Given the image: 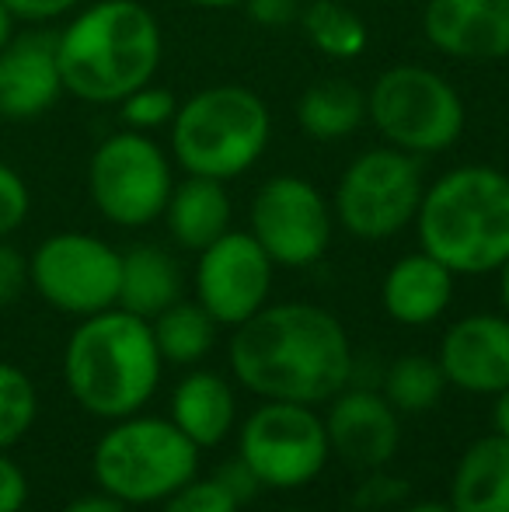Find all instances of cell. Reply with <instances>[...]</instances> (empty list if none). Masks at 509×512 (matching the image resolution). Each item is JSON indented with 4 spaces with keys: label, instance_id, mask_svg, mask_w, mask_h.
I'll return each instance as SVG.
<instances>
[{
    "label": "cell",
    "instance_id": "cell-1",
    "mask_svg": "<svg viewBox=\"0 0 509 512\" xmlns=\"http://www.w3.org/2000/svg\"><path fill=\"white\" fill-rule=\"evenodd\" d=\"M231 373L258 401L328 405L353 384V342L332 310L304 300L265 304L234 328Z\"/></svg>",
    "mask_w": 509,
    "mask_h": 512
},
{
    "label": "cell",
    "instance_id": "cell-2",
    "mask_svg": "<svg viewBox=\"0 0 509 512\" xmlns=\"http://www.w3.org/2000/svg\"><path fill=\"white\" fill-rule=\"evenodd\" d=\"M161 56V25L140 0H98L56 32L63 95L88 105H119L154 81Z\"/></svg>",
    "mask_w": 509,
    "mask_h": 512
},
{
    "label": "cell",
    "instance_id": "cell-3",
    "mask_svg": "<svg viewBox=\"0 0 509 512\" xmlns=\"http://www.w3.org/2000/svg\"><path fill=\"white\" fill-rule=\"evenodd\" d=\"M164 359L150 321L109 307L81 317L63 349V380L70 398L102 422L136 415L161 387Z\"/></svg>",
    "mask_w": 509,
    "mask_h": 512
},
{
    "label": "cell",
    "instance_id": "cell-4",
    "mask_svg": "<svg viewBox=\"0 0 509 512\" xmlns=\"http://www.w3.org/2000/svg\"><path fill=\"white\" fill-rule=\"evenodd\" d=\"M419 248L457 279L489 276L509 258V175L492 164H461L422 192Z\"/></svg>",
    "mask_w": 509,
    "mask_h": 512
},
{
    "label": "cell",
    "instance_id": "cell-5",
    "mask_svg": "<svg viewBox=\"0 0 509 512\" xmlns=\"http://www.w3.org/2000/svg\"><path fill=\"white\" fill-rule=\"evenodd\" d=\"M272 112L245 84H213L178 105L171 119V154L185 175L231 182L262 161Z\"/></svg>",
    "mask_w": 509,
    "mask_h": 512
},
{
    "label": "cell",
    "instance_id": "cell-6",
    "mask_svg": "<svg viewBox=\"0 0 509 512\" xmlns=\"http://www.w3.org/2000/svg\"><path fill=\"white\" fill-rule=\"evenodd\" d=\"M199 450L168 415L116 418L91 450V474L102 492L126 506H161L199 478Z\"/></svg>",
    "mask_w": 509,
    "mask_h": 512
},
{
    "label": "cell",
    "instance_id": "cell-7",
    "mask_svg": "<svg viewBox=\"0 0 509 512\" xmlns=\"http://www.w3.org/2000/svg\"><path fill=\"white\" fill-rule=\"evenodd\" d=\"M367 119L387 147L415 157L447 154L464 133V98L443 74L419 63L387 67L367 91Z\"/></svg>",
    "mask_w": 509,
    "mask_h": 512
},
{
    "label": "cell",
    "instance_id": "cell-8",
    "mask_svg": "<svg viewBox=\"0 0 509 512\" xmlns=\"http://www.w3.org/2000/svg\"><path fill=\"white\" fill-rule=\"evenodd\" d=\"M426 178L415 154L398 147L363 150L335 182L332 213L356 241H391L415 223Z\"/></svg>",
    "mask_w": 509,
    "mask_h": 512
},
{
    "label": "cell",
    "instance_id": "cell-9",
    "mask_svg": "<svg viewBox=\"0 0 509 512\" xmlns=\"http://www.w3.org/2000/svg\"><path fill=\"white\" fill-rule=\"evenodd\" d=\"M238 457L272 492H293L321 478L332 460L325 415L297 401H258L238 425Z\"/></svg>",
    "mask_w": 509,
    "mask_h": 512
},
{
    "label": "cell",
    "instance_id": "cell-10",
    "mask_svg": "<svg viewBox=\"0 0 509 512\" xmlns=\"http://www.w3.org/2000/svg\"><path fill=\"white\" fill-rule=\"evenodd\" d=\"M171 189H175V171L168 154L150 140V133L123 129L105 136L91 154V203L116 227L140 230L161 220Z\"/></svg>",
    "mask_w": 509,
    "mask_h": 512
},
{
    "label": "cell",
    "instance_id": "cell-11",
    "mask_svg": "<svg viewBox=\"0 0 509 512\" xmlns=\"http://www.w3.org/2000/svg\"><path fill=\"white\" fill-rule=\"evenodd\" d=\"M123 251L81 230L49 234L28 258V283L53 310L91 317L119 307Z\"/></svg>",
    "mask_w": 509,
    "mask_h": 512
},
{
    "label": "cell",
    "instance_id": "cell-12",
    "mask_svg": "<svg viewBox=\"0 0 509 512\" xmlns=\"http://www.w3.org/2000/svg\"><path fill=\"white\" fill-rule=\"evenodd\" d=\"M335 213L314 182L300 175H272L258 185L248 209V234L279 269H311L332 244Z\"/></svg>",
    "mask_w": 509,
    "mask_h": 512
},
{
    "label": "cell",
    "instance_id": "cell-13",
    "mask_svg": "<svg viewBox=\"0 0 509 512\" xmlns=\"http://www.w3.org/2000/svg\"><path fill=\"white\" fill-rule=\"evenodd\" d=\"M272 258L262 251L248 230H227L224 237L199 251L192 269V293L196 304L220 324L238 328L248 317L269 304L272 293Z\"/></svg>",
    "mask_w": 509,
    "mask_h": 512
},
{
    "label": "cell",
    "instance_id": "cell-14",
    "mask_svg": "<svg viewBox=\"0 0 509 512\" xmlns=\"http://www.w3.org/2000/svg\"><path fill=\"white\" fill-rule=\"evenodd\" d=\"M447 387L475 398H496L509 387V317L503 310L464 314L443 331L436 349Z\"/></svg>",
    "mask_w": 509,
    "mask_h": 512
},
{
    "label": "cell",
    "instance_id": "cell-15",
    "mask_svg": "<svg viewBox=\"0 0 509 512\" xmlns=\"http://www.w3.org/2000/svg\"><path fill=\"white\" fill-rule=\"evenodd\" d=\"M325 429L332 453L356 471H377L398 457L401 415L387 405L381 391L342 387L325 408Z\"/></svg>",
    "mask_w": 509,
    "mask_h": 512
},
{
    "label": "cell",
    "instance_id": "cell-16",
    "mask_svg": "<svg viewBox=\"0 0 509 512\" xmlns=\"http://www.w3.org/2000/svg\"><path fill=\"white\" fill-rule=\"evenodd\" d=\"M422 32L436 53L454 60H509V0H429Z\"/></svg>",
    "mask_w": 509,
    "mask_h": 512
},
{
    "label": "cell",
    "instance_id": "cell-17",
    "mask_svg": "<svg viewBox=\"0 0 509 512\" xmlns=\"http://www.w3.org/2000/svg\"><path fill=\"white\" fill-rule=\"evenodd\" d=\"M63 95L56 32H14L0 49V119L35 122Z\"/></svg>",
    "mask_w": 509,
    "mask_h": 512
},
{
    "label": "cell",
    "instance_id": "cell-18",
    "mask_svg": "<svg viewBox=\"0 0 509 512\" xmlns=\"http://www.w3.org/2000/svg\"><path fill=\"white\" fill-rule=\"evenodd\" d=\"M454 286L457 276L443 262H436L426 251H412L401 255L398 262L387 269L381 283V304L384 314L394 324L405 328H426V324L440 321L454 304Z\"/></svg>",
    "mask_w": 509,
    "mask_h": 512
},
{
    "label": "cell",
    "instance_id": "cell-19",
    "mask_svg": "<svg viewBox=\"0 0 509 512\" xmlns=\"http://www.w3.org/2000/svg\"><path fill=\"white\" fill-rule=\"evenodd\" d=\"M168 418L199 446V450H217L238 425V394L234 384L217 370L192 366L178 387L171 391Z\"/></svg>",
    "mask_w": 509,
    "mask_h": 512
},
{
    "label": "cell",
    "instance_id": "cell-20",
    "mask_svg": "<svg viewBox=\"0 0 509 512\" xmlns=\"http://www.w3.org/2000/svg\"><path fill=\"white\" fill-rule=\"evenodd\" d=\"M161 220L168 223V234L178 248L199 255V251L210 248L217 237H224L231 230L234 206L231 196H227V182L185 175L171 189V199L164 206Z\"/></svg>",
    "mask_w": 509,
    "mask_h": 512
},
{
    "label": "cell",
    "instance_id": "cell-21",
    "mask_svg": "<svg viewBox=\"0 0 509 512\" xmlns=\"http://www.w3.org/2000/svg\"><path fill=\"white\" fill-rule=\"evenodd\" d=\"M447 502L454 512H509V443L496 432L478 436L457 457Z\"/></svg>",
    "mask_w": 509,
    "mask_h": 512
},
{
    "label": "cell",
    "instance_id": "cell-22",
    "mask_svg": "<svg viewBox=\"0 0 509 512\" xmlns=\"http://www.w3.org/2000/svg\"><path fill=\"white\" fill-rule=\"evenodd\" d=\"M185 276L175 255L157 244H136V248L123 251V276H119V307L129 314L157 317L168 310L175 300H182Z\"/></svg>",
    "mask_w": 509,
    "mask_h": 512
},
{
    "label": "cell",
    "instance_id": "cell-23",
    "mask_svg": "<svg viewBox=\"0 0 509 512\" xmlns=\"http://www.w3.org/2000/svg\"><path fill=\"white\" fill-rule=\"evenodd\" d=\"M367 122V91L353 81L328 77L300 95L297 102V126L304 136L318 143H335L353 136Z\"/></svg>",
    "mask_w": 509,
    "mask_h": 512
},
{
    "label": "cell",
    "instance_id": "cell-24",
    "mask_svg": "<svg viewBox=\"0 0 509 512\" xmlns=\"http://www.w3.org/2000/svg\"><path fill=\"white\" fill-rule=\"evenodd\" d=\"M220 324L206 314L196 300H175L168 310L150 317V331H154L157 352H161L164 366H199L217 345Z\"/></svg>",
    "mask_w": 509,
    "mask_h": 512
},
{
    "label": "cell",
    "instance_id": "cell-25",
    "mask_svg": "<svg viewBox=\"0 0 509 512\" xmlns=\"http://www.w3.org/2000/svg\"><path fill=\"white\" fill-rule=\"evenodd\" d=\"M297 21L304 28V39L332 60H356L367 53V21L339 0H311L300 7Z\"/></svg>",
    "mask_w": 509,
    "mask_h": 512
},
{
    "label": "cell",
    "instance_id": "cell-26",
    "mask_svg": "<svg viewBox=\"0 0 509 512\" xmlns=\"http://www.w3.org/2000/svg\"><path fill=\"white\" fill-rule=\"evenodd\" d=\"M381 394L398 415H426L447 394V377L436 356H398L384 370Z\"/></svg>",
    "mask_w": 509,
    "mask_h": 512
},
{
    "label": "cell",
    "instance_id": "cell-27",
    "mask_svg": "<svg viewBox=\"0 0 509 512\" xmlns=\"http://www.w3.org/2000/svg\"><path fill=\"white\" fill-rule=\"evenodd\" d=\"M35 415H39V391L32 377L14 363H0V450L21 443L35 425Z\"/></svg>",
    "mask_w": 509,
    "mask_h": 512
},
{
    "label": "cell",
    "instance_id": "cell-28",
    "mask_svg": "<svg viewBox=\"0 0 509 512\" xmlns=\"http://www.w3.org/2000/svg\"><path fill=\"white\" fill-rule=\"evenodd\" d=\"M175 112H178V98L154 81L136 88L133 95H126L119 102V115H123L126 129H136V133H154V129L171 126Z\"/></svg>",
    "mask_w": 509,
    "mask_h": 512
},
{
    "label": "cell",
    "instance_id": "cell-29",
    "mask_svg": "<svg viewBox=\"0 0 509 512\" xmlns=\"http://www.w3.org/2000/svg\"><path fill=\"white\" fill-rule=\"evenodd\" d=\"M161 512H241L238 499L217 478H192L161 502Z\"/></svg>",
    "mask_w": 509,
    "mask_h": 512
},
{
    "label": "cell",
    "instance_id": "cell-30",
    "mask_svg": "<svg viewBox=\"0 0 509 512\" xmlns=\"http://www.w3.org/2000/svg\"><path fill=\"white\" fill-rule=\"evenodd\" d=\"M28 209H32V192L25 178L7 161H0V241H7L28 220Z\"/></svg>",
    "mask_w": 509,
    "mask_h": 512
},
{
    "label": "cell",
    "instance_id": "cell-31",
    "mask_svg": "<svg viewBox=\"0 0 509 512\" xmlns=\"http://www.w3.org/2000/svg\"><path fill=\"white\" fill-rule=\"evenodd\" d=\"M367 478L360 481V488L353 492V506L363 509V512H381V509H391V506H401L408 495V481L394 478L387 474L384 467L377 471H363Z\"/></svg>",
    "mask_w": 509,
    "mask_h": 512
},
{
    "label": "cell",
    "instance_id": "cell-32",
    "mask_svg": "<svg viewBox=\"0 0 509 512\" xmlns=\"http://www.w3.org/2000/svg\"><path fill=\"white\" fill-rule=\"evenodd\" d=\"M28 286V258L14 244L0 241V310L11 307Z\"/></svg>",
    "mask_w": 509,
    "mask_h": 512
},
{
    "label": "cell",
    "instance_id": "cell-33",
    "mask_svg": "<svg viewBox=\"0 0 509 512\" xmlns=\"http://www.w3.org/2000/svg\"><path fill=\"white\" fill-rule=\"evenodd\" d=\"M0 4L11 11L14 21H25V25H46V21L74 14L81 0H0Z\"/></svg>",
    "mask_w": 509,
    "mask_h": 512
},
{
    "label": "cell",
    "instance_id": "cell-34",
    "mask_svg": "<svg viewBox=\"0 0 509 512\" xmlns=\"http://www.w3.org/2000/svg\"><path fill=\"white\" fill-rule=\"evenodd\" d=\"M28 502V478L7 450H0V512H21Z\"/></svg>",
    "mask_w": 509,
    "mask_h": 512
},
{
    "label": "cell",
    "instance_id": "cell-35",
    "mask_svg": "<svg viewBox=\"0 0 509 512\" xmlns=\"http://www.w3.org/2000/svg\"><path fill=\"white\" fill-rule=\"evenodd\" d=\"M241 7L262 28H286L300 18V0H245Z\"/></svg>",
    "mask_w": 509,
    "mask_h": 512
},
{
    "label": "cell",
    "instance_id": "cell-36",
    "mask_svg": "<svg viewBox=\"0 0 509 512\" xmlns=\"http://www.w3.org/2000/svg\"><path fill=\"white\" fill-rule=\"evenodd\" d=\"M213 478L220 481V485L227 488V492L238 499V506H245V502H252L258 492H262V485H258V478L252 471H248V464L241 457H234V460H227L224 467H220Z\"/></svg>",
    "mask_w": 509,
    "mask_h": 512
},
{
    "label": "cell",
    "instance_id": "cell-37",
    "mask_svg": "<svg viewBox=\"0 0 509 512\" xmlns=\"http://www.w3.org/2000/svg\"><path fill=\"white\" fill-rule=\"evenodd\" d=\"M60 512H129V506H126V502H119V499H112L109 492H102V488H98L95 495H81V499L67 502Z\"/></svg>",
    "mask_w": 509,
    "mask_h": 512
},
{
    "label": "cell",
    "instance_id": "cell-38",
    "mask_svg": "<svg viewBox=\"0 0 509 512\" xmlns=\"http://www.w3.org/2000/svg\"><path fill=\"white\" fill-rule=\"evenodd\" d=\"M492 401H496V405H492V432L503 436L509 443V387L506 391H499Z\"/></svg>",
    "mask_w": 509,
    "mask_h": 512
},
{
    "label": "cell",
    "instance_id": "cell-39",
    "mask_svg": "<svg viewBox=\"0 0 509 512\" xmlns=\"http://www.w3.org/2000/svg\"><path fill=\"white\" fill-rule=\"evenodd\" d=\"M401 512H454V509H450L447 499H419V502L401 506Z\"/></svg>",
    "mask_w": 509,
    "mask_h": 512
},
{
    "label": "cell",
    "instance_id": "cell-40",
    "mask_svg": "<svg viewBox=\"0 0 509 512\" xmlns=\"http://www.w3.org/2000/svg\"><path fill=\"white\" fill-rule=\"evenodd\" d=\"M499 304H503V314L509 317V258L503 265H499Z\"/></svg>",
    "mask_w": 509,
    "mask_h": 512
},
{
    "label": "cell",
    "instance_id": "cell-41",
    "mask_svg": "<svg viewBox=\"0 0 509 512\" xmlns=\"http://www.w3.org/2000/svg\"><path fill=\"white\" fill-rule=\"evenodd\" d=\"M14 25H18V21L11 18V11H7L4 4H0V49L7 46V42L14 39Z\"/></svg>",
    "mask_w": 509,
    "mask_h": 512
},
{
    "label": "cell",
    "instance_id": "cell-42",
    "mask_svg": "<svg viewBox=\"0 0 509 512\" xmlns=\"http://www.w3.org/2000/svg\"><path fill=\"white\" fill-rule=\"evenodd\" d=\"M185 4L210 7V11H227V7H241V4H245V0H185Z\"/></svg>",
    "mask_w": 509,
    "mask_h": 512
},
{
    "label": "cell",
    "instance_id": "cell-43",
    "mask_svg": "<svg viewBox=\"0 0 509 512\" xmlns=\"http://www.w3.org/2000/svg\"><path fill=\"white\" fill-rule=\"evenodd\" d=\"M283 512H307V509H283Z\"/></svg>",
    "mask_w": 509,
    "mask_h": 512
}]
</instances>
